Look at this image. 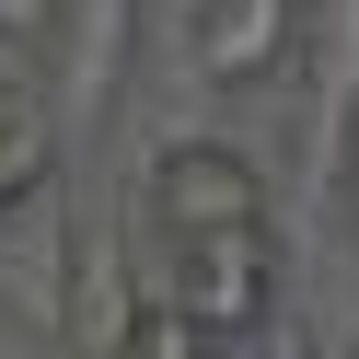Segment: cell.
<instances>
[{
  "label": "cell",
  "mask_w": 359,
  "mask_h": 359,
  "mask_svg": "<svg viewBox=\"0 0 359 359\" xmlns=\"http://www.w3.org/2000/svg\"><path fill=\"white\" fill-rule=\"evenodd\" d=\"M174 313H186L209 348H232V336L266 325V302H278V243H266V220H220V232H174Z\"/></svg>",
  "instance_id": "cell-1"
},
{
  "label": "cell",
  "mask_w": 359,
  "mask_h": 359,
  "mask_svg": "<svg viewBox=\"0 0 359 359\" xmlns=\"http://www.w3.org/2000/svg\"><path fill=\"white\" fill-rule=\"evenodd\" d=\"M151 209H163V232H220V220H266V186L232 163V151L186 140V151H163V174H151Z\"/></svg>",
  "instance_id": "cell-2"
},
{
  "label": "cell",
  "mask_w": 359,
  "mask_h": 359,
  "mask_svg": "<svg viewBox=\"0 0 359 359\" xmlns=\"http://www.w3.org/2000/svg\"><path fill=\"white\" fill-rule=\"evenodd\" d=\"M278 47H290V0H209V24H197V70L209 81L278 70Z\"/></svg>",
  "instance_id": "cell-3"
},
{
  "label": "cell",
  "mask_w": 359,
  "mask_h": 359,
  "mask_svg": "<svg viewBox=\"0 0 359 359\" xmlns=\"http://www.w3.org/2000/svg\"><path fill=\"white\" fill-rule=\"evenodd\" d=\"M47 186V116L35 104H0V209H24Z\"/></svg>",
  "instance_id": "cell-4"
},
{
  "label": "cell",
  "mask_w": 359,
  "mask_h": 359,
  "mask_svg": "<svg viewBox=\"0 0 359 359\" xmlns=\"http://www.w3.org/2000/svg\"><path fill=\"white\" fill-rule=\"evenodd\" d=\"M116 359H209V336H197L186 313H174V290H163V302H140L116 325Z\"/></svg>",
  "instance_id": "cell-5"
}]
</instances>
